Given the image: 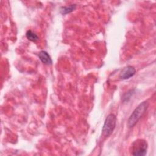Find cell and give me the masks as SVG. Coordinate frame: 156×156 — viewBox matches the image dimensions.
<instances>
[{
    "label": "cell",
    "mask_w": 156,
    "mask_h": 156,
    "mask_svg": "<svg viewBox=\"0 0 156 156\" xmlns=\"http://www.w3.org/2000/svg\"><path fill=\"white\" fill-rule=\"evenodd\" d=\"M76 5L75 4H72L71 5L66 6V7H62L60 9V12L62 14H67L73 12L76 9Z\"/></svg>",
    "instance_id": "7"
},
{
    "label": "cell",
    "mask_w": 156,
    "mask_h": 156,
    "mask_svg": "<svg viewBox=\"0 0 156 156\" xmlns=\"http://www.w3.org/2000/svg\"><path fill=\"white\" fill-rule=\"evenodd\" d=\"M148 144L143 139H137L131 144L130 148V154L135 156H144L146 154Z\"/></svg>",
    "instance_id": "2"
},
{
    "label": "cell",
    "mask_w": 156,
    "mask_h": 156,
    "mask_svg": "<svg viewBox=\"0 0 156 156\" xmlns=\"http://www.w3.org/2000/svg\"><path fill=\"white\" fill-rule=\"evenodd\" d=\"M116 118L113 114H109L105 119L103 128L102 134L105 137H108L115 128Z\"/></svg>",
    "instance_id": "3"
},
{
    "label": "cell",
    "mask_w": 156,
    "mask_h": 156,
    "mask_svg": "<svg viewBox=\"0 0 156 156\" xmlns=\"http://www.w3.org/2000/svg\"><path fill=\"white\" fill-rule=\"evenodd\" d=\"M148 106V102L147 101H144L140 104L138 107L133 111L127 121V126L129 128L133 127L136 124L138 120L141 118L143 115L145 113L147 109Z\"/></svg>",
    "instance_id": "1"
},
{
    "label": "cell",
    "mask_w": 156,
    "mask_h": 156,
    "mask_svg": "<svg viewBox=\"0 0 156 156\" xmlns=\"http://www.w3.org/2000/svg\"><path fill=\"white\" fill-rule=\"evenodd\" d=\"M26 37L27 38L31 41H33V42H35L37 41L38 40V35L34 32H32L31 30H28L27 32H26Z\"/></svg>",
    "instance_id": "6"
},
{
    "label": "cell",
    "mask_w": 156,
    "mask_h": 156,
    "mask_svg": "<svg viewBox=\"0 0 156 156\" xmlns=\"http://www.w3.org/2000/svg\"><path fill=\"white\" fill-rule=\"evenodd\" d=\"M133 94V90H130L129 91L126 92V93H125L123 95V96H122V101H124V102H126L127 101V102L130 99L131 96Z\"/></svg>",
    "instance_id": "8"
},
{
    "label": "cell",
    "mask_w": 156,
    "mask_h": 156,
    "mask_svg": "<svg viewBox=\"0 0 156 156\" xmlns=\"http://www.w3.org/2000/svg\"><path fill=\"white\" fill-rule=\"evenodd\" d=\"M136 70L133 66H127L122 69L119 74V78L121 79H127L134 76Z\"/></svg>",
    "instance_id": "4"
},
{
    "label": "cell",
    "mask_w": 156,
    "mask_h": 156,
    "mask_svg": "<svg viewBox=\"0 0 156 156\" xmlns=\"http://www.w3.org/2000/svg\"><path fill=\"white\" fill-rule=\"evenodd\" d=\"M38 57L41 62L44 65H51L52 62V60L49 54L44 51H41L38 53Z\"/></svg>",
    "instance_id": "5"
}]
</instances>
